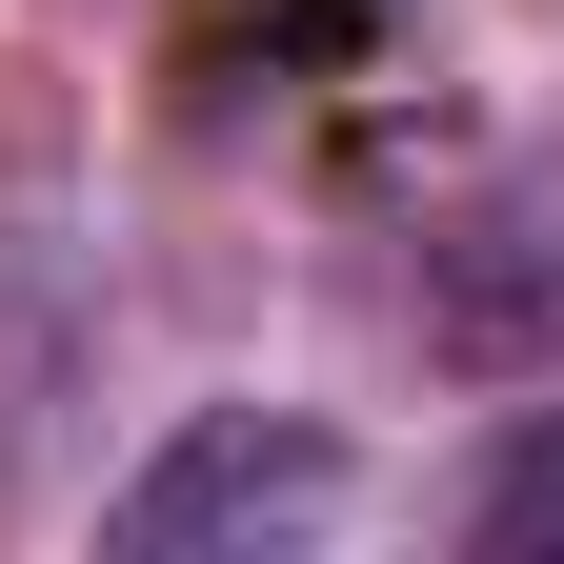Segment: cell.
<instances>
[{
    "label": "cell",
    "instance_id": "1",
    "mask_svg": "<svg viewBox=\"0 0 564 564\" xmlns=\"http://www.w3.org/2000/svg\"><path fill=\"white\" fill-rule=\"evenodd\" d=\"M343 524H364V464H343L303 403H202L182 444L101 505L121 564H262V544H343Z\"/></svg>",
    "mask_w": 564,
    "mask_h": 564
},
{
    "label": "cell",
    "instance_id": "2",
    "mask_svg": "<svg viewBox=\"0 0 564 564\" xmlns=\"http://www.w3.org/2000/svg\"><path fill=\"white\" fill-rule=\"evenodd\" d=\"M403 0H182V82H343V61H383Z\"/></svg>",
    "mask_w": 564,
    "mask_h": 564
},
{
    "label": "cell",
    "instance_id": "3",
    "mask_svg": "<svg viewBox=\"0 0 564 564\" xmlns=\"http://www.w3.org/2000/svg\"><path fill=\"white\" fill-rule=\"evenodd\" d=\"M464 544H505V564H564V403H544L524 444L464 484Z\"/></svg>",
    "mask_w": 564,
    "mask_h": 564
}]
</instances>
